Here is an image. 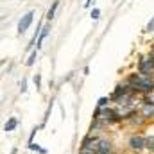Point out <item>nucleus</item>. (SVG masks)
Instances as JSON below:
<instances>
[{
  "label": "nucleus",
  "instance_id": "obj_1",
  "mask_svg": "<svg viewBox=\"0 0 154 154\" xmlns=\"http://www.w3.org/2000/svg\"><path fill=\"white\" fill-rule=\"evenodd\" d=\"M127 84L129 88L133 90V93H151L154 91V77H149V75H143V74H131L127 77Z\"/></svg>",
  "mask_w": 154,
  "mask_h": 154
},
{
  "label": "nucleus",
  "instance_id": "obj_2",
  "mask_svg": "<svg viewBox=\"0 0 154 154\" xmlns=\"http://www.w3.org/2000/svg\"><path fill=\"white\" fill-rule=\"evenodd\" d=\"M138 72L143 74V75H149V77H154V56H143L140 57L138 61Z\"/></svg>",
  "mask_w": 154,
  "mask_h": 154
},
{
  "label": "nucleus",
  "instance_id": "obj_3",
  "mask_svg": "<svg viewBox=\"0 0 154 154\" xmlns=\"http://www.w3.org/2000/svg\"><path fill=\"white\" fill-rule=\"evenodd\" d=\"M127 147L133 152H142L145 149V136H142L138 133H133L129 136V140H127Z\"/></svg>",
  "mask_w": 154,
  "mask_h": 154
},
{
  "label": "nucleus",
  "instance_id": "obj_4",
  "mask_svg": "<svg viewBox=\"0 0 154 154\" xmlns=\"http://www.w3.org/2000/svg\"><path fill=\"white\" fill-rule=\"evenodd\" d=\"M34 14H36V11L31 9V11H27V13L20 18V22H18V34H25V32H27V29L31 27V23H32V20H34Z\"/></svg>",
  "mask_w": 154,
  "mask_h": 154
},
{
  "label": "nucleus",
  "instance_id": "obj_5",
  "mask_svg": "<svg viewBox=\"0 0 154 154\" xmlns=\"http://www.w3.org/2000/svg\"><path fill=\"white\" fill-rule=\"evenodd\" d=\"M140 115L145 116L147 120H149V118H154V104H147V102H143L142 108H140Z\"/></svg>",
  "mask_w": 154,
  "mask_h": 154
},
{
  "label": "nucleus",
  "instance_id": "obj_6",
  "mask_svg": "<svg viewBox=\"0 0 154 154\" xmlns=\"http://www.w3.org/2000/svg\"><path fill=\"white\" fill-rule=\"evenodd\" d=\"M102 152H113V143L106 138H100V142H99V154Z\"/></svg>",
  "mask_w": 154,
  "mask_h": 154
},
{
  "label": "nucleus",
  "instance_id": "obj_7",
  "mask_svg": "<svg viewBox=\"0 0 154 154\" xmlns=\"http://www.w3.org/2000/svg\"><path fill=\"white\" fill-rule=\"evenodd\" d=\"M16 127H18V120H16L14 116H11V118L5 122V125H4V131H5V133H11V131H14Z\"/></svg>",
  "mask_w": 154,
  "mask_h": 154
},
{
  "label": "nucleus",
  "instance_id": "obj_8",
  "mask_svg": "<svg viewBox=\"0 0 154 154\" xmlns=\"http://www.w3.org/2000/svg\"><path fill=\"white\" fill-rule=\"evenodd\" d=\"M145 120H147L145 116H142L140 113H138V115L134 113V115L131 116V118H129L127 122H129V124H133V125H143V124H145Z\"/></svg>",
  "mask_w": 154,
  "mask_h": 154
},
{
  "label": "nucleus",
  "instance_id": "obj_9",
  "mask_svg": "<svg viewBox=\"0 0 154 154\" xmlns=\"http://www.w3.org/2000/svg\"><path fill=\"white\" fill-rule=\"evenodd\" d=\"M48 31H50V25H45L43 27V31H41V34H39V38H38V41H36V50H38L39 47H41V43H43V39L48 36Z\"/></svg>",
  "mask_w": 154,
  "mask_h": 154
},
{
  "label": "nucleus",
  "instance_id": "obj_10",
  "mask_svg": "<svg viewBox=\"0 0 154 154\" xmlns=\"http://www.w3.org/2000/svg\"><path fill=\"white\" fill-rule=\"evenodd\" d=\"M57 5H59V0H54V2H52V5H50V9H48V11H47V14H45V18H47V20H52V18H54Z\"/></svg>",
  "mask_w": 154,
  "mask_h": 154
},
{
  "label": "nucleus",
  "instance_id": "obj_11",
  "mask_svg": "<svg viewBox=\"0 0 154 154\" xmlns=\"http://www.w3.org/2000/svg\"><path fill=\"white\" fill-rule=\"evenodd\" d=\"M145 149H147V151H151V152H154V136H152V134L145 138Z\"/></svg>",
  "mask_w": 154,
  "mask_h": 154
},
{
  "label": "nucleus",
  "instance_id": "obj_12",
  "mask_svg": "<svg viewBox=\"0 0 154 154\" xmlns=\"http://www.w3.org/2000/svg\"><path fill=\"white\" fill-rule=\"evenodd\" d=\"M36 57H38V50H32V52H31V56H29V59H27V63H25V65H27V66H32V65H34V63H36Z\"/></svg>",
  "mask_w": 154,
  "mask_h": 154
},
{
  "label": "nucleus",
  "instance_id": "obj_13",
  "mask_svg": "<svg viewBox=\"0 0 154 154\" xmlns=\"http://www.w3.org/2000/svg\"><path fill=\"white\" fill-rule=\"evenodd\" d=\"M109 102H111V97H100V99H99V104H97V108H106Z\"/></svg>",
  "mask_w": 154,
  "mask_h": 154
},
{
  "label": "nucleus",
  "instance_id": "obj_14",
  "mask_svg": "<svg viewBox=\"0 0 154 154\" xmlns=\"http://www.w3.org/2000/svg\"><path fill=\"white\" fill-rule=\"evenodd\" d=\"M143 102H147V104H154V91L147 93V95H143Z\"/></svg>",
  "mask_w": 154,
  "mask_h": 154
},
{
  "label": "nucleus",
  "instance_id": "obj_15",
  "mask_svg": "<svg viewBox=\"0 0 154 154\" xmlns=\"http://www.w3.org/2000/svg\"><path fill=\"white\" fill-rule=\"evenodd\" d=\"M152 31H154V16L149 20V23L145 25V32H152Z\"/></svg>",
  "mask_w": 154,
  "mask_h": 154
},
{
  "label": "nucleus",
  "instance_id": "obj_16",
  "mask_svg": "<svg viewBox=\"0 0 154 154\" xmlns=\"http://www.w3.org/2000/svg\"><path fill=\"white\" fill-rule=\"evenodd\" d=\"M99 16H100V9L93 7V11H91V20H99Z\"/></svg>",
  "mask_w": 154,
  "mask_h": 154
},
{
  "label": "nucleus",
  "instance_id": "obj_17",
  "mask_svg": "<svg viewBox=\"0 0 154 154\" xmlns=\"http://www.w3.org/2000/svg\"><path fill=\"white\" fill-rule=\"evenodd\" d=\"M20 91H22V93L27 91V79H22V82H20Z\"/></svg>",
  "mask_w": 154,
  "mask_h": 154
},
{
  "label": "nucleus",
  "instance_id": "obj_18",
  "mask_svg": "<svg viewBox=\"0 0 154 154\" xmlns=\"http://www.w3.org/2000/svg\"><path fill=\"white\" fill-rule=\"evenodd\" d=\"M34 84H36V88H39V86H41V75H39V74H36V75H34Z\"/></svg>",
  "mask_w": 154,
  "mask_h": 154
},
{
  "label": "nucleus",
  "instance_id": "obj_19",
  "mask_svg": "<svg viewBox=\"0 0 154 154\" xmlns=\"http://www.w3.org/2000/svg\"><path fill=\"white\" fill-rule=\"evenodd\" d=\"M79 154H97V152H93L90 149H79Z\"/></svg>",
  "mask_w": 154,
  "mask_h": 154
},
{
  "label": "nucleus",
  "instance_id": "obj_20",
  "mask_svg": "<svg viewBox=\"0 0 154 154\" xmlns=\"http://www.w3.org/2000/svg\"><path fill=\"white\" fill-rule=\"evenodd\" d=\"M29 149H31V151H41L38 143H31V145H29Z\"/></svg>",
  "mask_w": 154,
  "mask_h": 154
},
{
  "label": "nucleus",
  "instance_id": "obj_21",
  "mask_svg": "<svg viewBox=\"0 0 154 154\" xmlns=\"http://www.w3.org/2000/svg\"><path fill=\"white\" fill-rule=\"evenodd\" d=\"M149 54H151V56H154V45L151 47V52H149Z\"/></svg>",
  "mask_w": 154,
  "mask_h": 154
},
{
  "label": "nucleus",
  "instance_id": "obj_22",
  "mask_svg": "<svg viewBox=\"0 0 154 154\" xmlns=\"http://www.w3.org/2000/svg\"><path fill=\"white\" fill-rule=\"evenodd\" d=\"M102 154H113V152H102Z\"/></svg>",
  "mask_w": 154,
  "mask_h": 154
}]
</instances>
